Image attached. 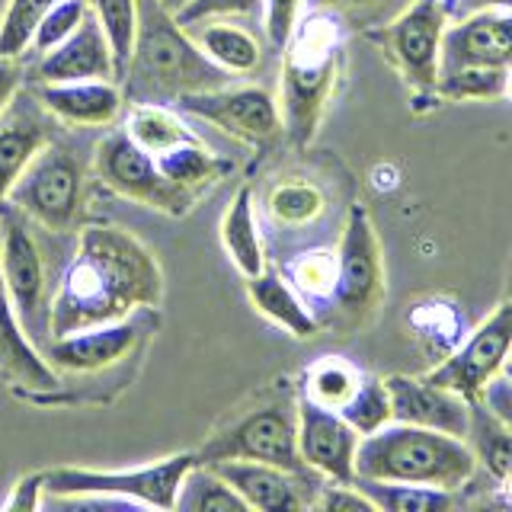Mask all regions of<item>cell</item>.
<instances>
[{
	"mask_svg": "<svg viewBox=\"0 0 512 512\" xmlns=\"http://www.w3.org/2000/svg\"><path fill=\"white\" fill-rule=\"evenodd\" d=\"M160 298L164 272L154 253L116 224H87L48 298V340L157 308Z\"/></svg>",
	"mask_w": 512,
	"mask_h": 512,
	"instance_id": "obj_1",
	"label": "cell"
},
{
	"mask_svg": "<svg viewBox=\"0 0 512 512\" xmlns=\"http://www.w3.org/2000/svg\"><path fill=\"white\" fill-rule=\"evenodd\" d=\"M228 77L173 13L157 0H138V42L122 77L125 103H176L183 93L224 87Z\"/></svg>",
	"mask_w": 512,
	"mask_h": 512,
	"instance_id": "obj_2",
	"label": "cell"
},
{
	"mask_svg": "<svg viewBox=\"0 0 512 512\" xmlns=\"http://www.w3.org/2000/svg\"><path fill=\"white\" fill-rule=\"evenodd\" d=\"M346 26L327 10H311L298 20L295 32L282 45V84L279 116L292 144L304 148L317 135L327 103L340 77Z\"/></svg>",
	"mask_w": 512,
	"mask_h": 512,
	"instance_id": "obj_3",
	"label": "cell"
},
{
	"mask_svg": "<svg viewBox=\"0 0 512 512\" xmlns=\"http://www.w3.org/2000/svg\"><path fill=\"white\" fill-rule=\"evenodd\" d=\"M477 474V458L468 439L439 429L388 423L372 436H362L356 448V477L400 480L458 493Z\"/></svg>",
	"mask_w": 512,
	"mask_h": 512,
	"instance_id": "obj_4",
	"label": "cell"
},
{
	"mask_svg": "<svg viewBox=\"0 0 512 512\" xmlns=\"http://www.w3.org/2000/svg\"><path fill=\"white\" fill-rule=\"evenodd\" d=\"M157 324V308H138L122 320H112V324L87 327L58 336V340H48L42 346V356L61 384H93L112 378L119 388H125V381L135 378L138 362L148 352Z\"/></svg>",
	"mask_w": 512,
	"mask_h": 512,
	"instance_id": "obj_5",
	"label": "cell"
},
{
	"mask_svg": "<svg viewBox=\"0 0 512 512\" xmlns=\"http://www.w3.org/2000/svg\"><path fill=\"white\" fill-rule=\"evenodd\" d=\"M231 458L263 461L295 474H308L311 468L298 452V400L288 394L263 400V404L234 416L231 423H224L196 452L199 464Z\"/></svg>",
	"mask_w": 512,
	"mask_h": 512,
	"instance_id": "obj_6",
	"label": "cell"
},
{
	"mask_svg": "<svg viewBox=\"0 0 512 512\" xmlns=\"http://www.w3.org/2000/svg\"><path fill=\"white\" fill-rule=\"evenodd\" d=\"M7 202L48 234H68L84 205V164L77 151L48 141L13 183Z\"/></svg>",
	"mask_w": 512,
	"mask_h": 512,
	"instance_id": "obj_7",
	"label": "cell"
},
{
	"mask_svg": "<svg viewBox=\"0 0 512 512\" xmlns=\"http://www.w3.org/2000/svg\"><path fill=\"white\" fill-rule=\"evenodd\" d=\"M192 464H196V452H180L132 471L48 468L45 493L68 496V500L71 496H116V500H135L154 509H173L176 493H180V484Z\"/></svg>",
	"mask_w": 512,
	"mask_h": 512,
	"instance_id": "obj_8",
	"label": "cell"
},
{
	"mask_svg": "<svg viewBox=\"0 0 512 512\" xmlns=\"http://www.w3.org/2000/svg\"><path fill=\"white\" fill-rule=\"evenodd\" d=\"M0 272H4L20 327L39 349L48 343V285L45 260L32 221L16 205H0Z\"/></svg>",
	"mask_w": 512,
	"mask_h": 512,
	"instance_id": "obj_9",
	"label": "cell"
},
{
	"mask_svg": "<svg viewBox=\"0 0 512 512\" xmlns=\"http://www.w3.org/2000/svg\"><path fill=\"white\" fill-rule=\"evenodd\" d=\"M448 13L442 0H413L391 23L368 32L416 93H436Z\"/></svg>",
	"mask_w": 512,
	"mask_h": 512,
	"instance_id": "obj_10",
	"label": "cell"
},
{
	"mask_svg": "<svg viewBox=\"0 0 512 512\" xmlns=\"http://www.w3.org/2000/svg\"><path fill=\"white\" fill-rule=\"evenodd\" d=\"M93 170L100 176V183L109 186L116 196L132 199L154 208V212L164 215H186L196 196L176 183H170L164 173H160L154 154L128 138V132H112L100 141L93 157Z\"/></svg>",
	"mask_w": 512,
	"mask_h": 512,
	"instance_id": "obj_11",
	"label": "cell"
},
{
	"mask_svg": "<svg viewBox=\"0 0 512 512\" xmlns=\"http://www.w3.org/2000/svg\"><path fill=\"white\" fill-rule=\"evenodd\" d=\"M381 295H384V269H381L378 237L365 208L352 205L340 250H336V288L330 301L336 304V317L346 327H356L378 308Z\"/></svg>",
	"mask_w": 512,
	"mask_h": 512,
	"instance_id": "obj_12",
	"label": "cell"
},
{
	"mask_svg": "<svg viewBox=\"0 0 512 512\" xmlns=\"http://www.w3.org/2000/svg\"><path fill=\"white\" fill-rule=\"evenodd\" d=\"M176 106L189 112V116L221 128L224 135L253 144V148H269L285 132L279 116V100H272V93L263 87L224 84L215 90H196V93H183Z\"/></svg>",
	"mask_w": 512,
	"mask_h": 512,
	"instance_id": "obj_13",
	"label": "cell"
},
{
	"mask_svg": "<svg viewBox=\"0 0 512 512\" xmlns=\"http://www.w3.org/2000/svg\"><path fill=\"white\" fill-rule=\"evenodd\" d=\"M512 352V298H506L484 324H480L468 343L458 352H452L442 365L432 368L429 375H423L432 384L461 394L468 404L484 397L487 384L503 372V365L509 362Z\"/></svg>",
	"mask_w": 512,
	"mask_h": 512,
	"instance_id": "obj_14",
	"label": "cell"
},
{
	"mask_svg": "<svg viewBox=\"0 0 512 512\" xmlns=\"http://www.w3.org/2000/svg\"><path fill=\"white\" fill-rule=\"evenodd\" d=\"M455 71H512V10H477L455 26H445L439 77Z\"/></svg>",
	"mask_w": 512,
	"mask_h": 512,
	"instance_id": "obj_15",
	"label": "cell"
},
{
	"mask_svg": "<svg viewBox=\"0 0 512 512\" xmlns=\"http://www.w3.org/2000/svg\"><path fill=\"white\" fill-rule=\"evenodd\" d=\"M359 432L340 413L314 404L311 397H298V452L301 461L324 480L352 484L356 480V448Z\"/></svg>",
	"mask_w": 512,
	"mask_h": 512,
	"instance_id": "obj_16",
	"label": "cell"
},
{
	"mask_svg": "<svg viewBox=\"0 0 512 512\" xmlns=\"http://www.w3.org/2000/svg\"><path fill=\"white\" fill-rule=\"evenodd\" d=\"M212 468L240 493L247 509H263V512L308 509L317 500V490L324 487V477L317 471L295 474L263 461L231 458V461H212Z\"/></svg>",
	"mask_w": 512,
	"mask_h": 512,
	"instance_id": "obj_17",
	"label": "cell"
},
{
	"mask_svg": "<svg viewBox=\"0 0 512 512\" xmlns=\"http://www.w3.org/2000/svg\"><path fill=\"white\" fill-rule=\"evenodd\" d=\"M0 378H4L13 394L32 400V404H48L61 388V381L48 368L42 349L20 327L4 272H0Z\"/></svg>",
	"mask_w": 512,
	"mask_h": 512,
	"instance_id": "obj_18",
	"label": "cell"
},
{
	"mask_svg": "<svg viewBox=\"0 0 512 512\" xmlns=\"http://www.w3.org/2000/svg\"><path fill=\"white\" fill-rule=\"evenodd\" d=\"M384 384H388L391 413L397 423L439 429L458 439L468 436L471 404L461 394L442 388V384H432L426 378H407V375H394Z\"/></svg>",
	"mask_w": 512,
	"mask_h": 512,
	"instance_id": "obj_19",
	"label": "cell"
},
{
	"mask_svg": "<svg viewBox=\"0 0 512 512\" xmlns=\"http://www.w3.org/2000/svg\"><path fill=\"white\" fill-rule=\"evenodd\" d=\"M39 84H71V80H116L112 71V52L103 36L100 23H96L93 10L87 20L80 23L68 39L45 52L36 64Z\"/></svg>",
	"mask_w": 512,
	"mask_h": 512,
	"instance_id": "obj_20",
	"label": "cell"
},
{
	"mask_svg": "<svg viewBox=\"0 0 512 512\" xmlns=\"http://www.w3.org/2000/svg\"><path fill=\"white\" fill-rule=\"evenodd\" d=\"M39 103L48 116H55L61 125L74 128H100L112 125L125 103L122 87L116 80H71V84H39L36 87Z\"/></svg>",
	"mask_w": 512,
	"mask_h": 512,
	"instance_id": "obj_21",
	"label": "cell"
},
{
	"mask_svg": "<svg viewBox=\"0 0 512 512\" xmlns=\"http://www.w3.org/2000/svg\"><path fill=\"white\" fill-rule=\"evenodd\" d=\"M42 112V103H10L0 116V205L7 202V192L32 164V157L52 141V128Z\"/></svg>",
	"mask_w": 512,
	"mask_h": 512,
	"instance_id": "obj_22",
	"label": "cell"
},
{
	"mask_svg": "<svg viewBox=\"0 0 512 512\" xmlns=\"http://www.w3.org/2000/svg\"><path fill=\"white\" fill-rule=\"evenodd\" d=\"M464 439L474 448L477 464H484V471L496 490V500L503 506H512V429L484 404V400H474L471 426Z\"/></svg>",
	"mask_w": 512,
	"mask_h": 512,
	"instance_id": "obj_23",
	"label": "cell"
},
{
	"mask_svg": "<svg viewBox=\"0 0 512 512\" xmlns=\"http://www.w3.org/2000/svg\"><path fill=\"white\" fill-rule=\"evenodd\" d=\"M247 292L253 308L263 317H269L272 324H279L282 330H288L298 340H311V336L320 330L317 317L308 311V304L298 298V292L292 288L282 272L276 269H263L256 276L247 279Z\"/></svg>",
	"mask_w": 512,
	"mask_h": 512,
	"instance_id": "obj_24",
	"label": "cell"
},
{
	"mask_svg": "<svg viewBox=\"0 0 512 512\" xmlns=\"http://www.w3.org/2000/svg\"><path fill=\"white\" fill-rule=\"evenodd\" d=\"M221 244L244 279L266 269L263 240H260V231H256V218H253V189L250 186H240L234 192L228 212L221 218Z\"/></svg>",
	"mask_w": 512,
	"mask_h": 512,
	"instance_id": "obj_25",
	"label": "cell"
},
{
	"mask_svg": "<svg viewBox=\"0 0 512 512\" xmlns=\"http://www.w3.org/2000/svg\"><path fill=\"white\" fill-rule=\"evenodd\" d=\"M157 167L160 173L167 176L170 183H176L180 189L192 192V196H202V192L224 180L231 170H234V160L228 157H218L215 151H208L202 141H192V144H176V148L157 154Z\"/></svg>",
	"mask_w": 512,
	"mask_h": 512,
	"instance_id": "obj_26",
	"label": "cell"
},
{
	"mask_svg": "<svg viewBox=\"0 0 512 512\" xmlns=\"http://www.w3.org/2000/svg\"><path fill=\"white\" fill-rule=\"evenodd\" d=\"M189 32L196 36V45L202 52L228 74H250V71H256V64L263 58V48L256 42L253 32L240 29L234 23L205 20L199 26H192Z\"/></svg>",
	"mask_w": 512,
	"mask_h": 512,
	"instance_id": "obj_27",
	"label": "cell"
},
{
	"mask_svg": "<svg viewBox=\"0 0 512 512\" xmlns=\"http://www.w3.org/2000/svg\"><path fill=\"white\" fill-rule=\"evenodd\" d=\"M125 132L138 144V148H144L154 157L176 148V144L199 141L164 103H132L128 106Z\"/></svg>",
	"mask_w": 512,
	"mask_h": 512,
	"instance_id": "obj_28",
	"label": "cell"
},
{
	"mask_svg": "<svg viewBox=\"0 0 512 512\" xmlns=\"http://www.w3.org/2000/svg\"><path fill=\"white\" fill-rule=\"evenodd\" d=\"M352 484L381 512H442L455 506V493L439 487L400 484V480H372V477H356Z\"/></svg>",
	"mask_w": 512,
	"mask_h": 512,
	"instance_id": "obj_29",
	"label": "cell"
},
{
	"mask_svg": "<svg viewBox=\"0 0 512 512\" xmlns=\"http://www.w3.org/2000/svg\"><path fill=\"white\" fill-rule=\"evenodd\" d=\"M173 509H180V512H244L247 503L240 500V493L212 468V464L196 461L183 477Z\"/></svg>",
	"mask_w": 512,
	"mask_h": 512,
	"instance_id": "obj_30",
	"label": "cell"
},
{
	"mask_svg": "<svg viewBox=\"0 0 512 512\" xmlns=\"http://www.w3.org/2000/svg\"><path fill=\"white\" fill-rule=\"evenodd\" d=\"M93 13L109 42L112 71H116V80L122 84L138 42V0H93Z\"/></svg>",
	"mask_w": 512,
	"mask_h": 512,
	"instance_id": "obj_31",
	"label": "cell"
},
{
	"mask_svg": "<svg viewBox=\"0 0 512 512\" xmlns=\"http://www.w3.org/2000/svg\"><path fill=\"white\" fill-rule=\"evenodd\" d=\"M266 212L279 228H308L327 212V196L308 180H288L269 192Z\"/></svg>",
	"mask_w": 512,
	"mask_h": 512,
	"instance_id": "obj_32",
	"label": "cell"
},
{
	"mask_svg": "<svg viewBox=\"0 0 512 512\" xmlns=\"http://www.w3.org/2000/svg\"><path fill=\"white\" fill-rule=\"evenodd\" d=\"M362 372L356 365H349L340 356H327L308 368L304 375V397H311L314 404L327 407V410H343L346 400L356 394V388L362 384Z\"/></svg>",
	"mask_w": 512,
	"mask_h": 512,
	"instance_id": "obj_33",
	"label": "cell"
},
{
	"mask_svg": "<svg viewBox=\"0 0 512 512\" xmlns=\"http://www.w3.org/2000/svg\"><path fill=\"white\" fill-rule=\"evenodd\" d=\"M336 413H340L359 436H372V432H378L381 426H388L394 420L388 384L378 378H362L356 394H352L343 404V410H336Z\"/></svg>",
	"mask_w": 512,
	"mask_h": 512,
	"instance_id": "obj_34",
	"label": "cell"
},
{
	"mask_svg": "<svg viewBox=\"0 0 512 512\" xmlns=\"http://www.w3.org/2000/svg\"><path fill=\"white\" fill-rule=\"evenodd\" d=\"M55 4L58 0H7V10L0 16V55L23 58L32 42V32Z\"/></svg>",
	"mask_w": 512,
	"mask_h": 512,
	"instance_id": "obj_35",
	"label": "cell"
},
{
	"mask_svg": "<svg viewBox=\"0 0 512 512\" xmlns=\"http://www.w3.org/2000/svg\"><path fill=\"white\" fill-rule=\"evenodd\" d=\"M288 282L311 301H330L336 288V253L308 250L288 263Z\"/></svg>",
	"mask_w": 512,
	"mask_h": 512,
	"instance_id": "obj_36",
	"label": "cell"
},
{
	"mask_svg": "<svg viewBox=\"0 0 512 512\" xmlns=\"http://www.w3.org/2000/svg\"><path fill=\"white\" fill-rule=\"evenodd\" d=\"M311 4H314V10L333 13L336 20L349 29L372 32L404 13L413 0H311Z\"/></svg>",
	"mask_w": 512,
	"mask_h": 512,
	"instance_id": "obj_37",
	"label": "cell"
},
{
	"mask_svg": "<svg viewBox=\"0 0 512 512\" xmlns=\"http://www.w3.org/2000/svg\"><path fill=\"white\" fill-rule=\"evenodd\" d=\"M90 13V0H58V4L42 16V23L32 32L29 48L32 52H52L55 45H61L71 32L87 20Z\"/></svg>",
	"mask_w": 512,
	"mask_h": 512,
	"instance_id": "obj_38",
	"label": "cell"
},
{
	"mask_svg": "<svg viewBox=\"0 0 512 512\" xmlns=\"http://www.w3.org/2000/svg\"><path fill=\"white\" fill-rule=\"evenodd\" d=\"M173 16L183 29H192L205 20H224V16L263 20V0H189V4Z\"/></svg>",
	"mask_w": 512,
	"mask_h": 512,
	"instance_id": "obj_39",
	"label": "cell"
},
{
	"mask_svg": "<svg viewBox=\"0 0 512 512\" xmlns=\"http://www.w3.org/2000/svg\"><path fill=\"white\" fill-rule=\"evenodd\" d=\"M301 10H304V0H263V29L276 52H282V45L295 32Z\"/></svg>",
	"mask_w": 512,
	"mask_h": 512,
	"instance_id": "obj_40",
	"label": "cell"
},
{
	"mask_svg": "<svg viewBox=\"0 0 512 512\" xmlns=\"http://www.w3.org/2000/svg\"><path fill=\"white\" fill-rule=\"evenodd\" d=\"M314 509H330V512H375L372 500L356 487V484H324L317 490Z\"/></svg>",
	"mask_w": 512,
	"mask_h": 512,
	"instance_id": "obj_41",
	"label": "cell"
},
{
	"mask_svg": "<svg viewBox=\"0 0 512 512\" xmlns=\"http://www.w3.org/2000/svg\"><path fill=\"white\" fill-rule=\"evenodd\" d=\"M42 496H45V471H32L13 484L4 509L7 512H13V509L16 512H36V509H42Z\"/></svg>",
	"mask_w": 512,
	"mask_h": 512,
	"instance_id": "obj_42",
	"label": "cell"
},
{
	"mask_svg": "<svg viewBox=\"0 0 512 512\" xmlns=\"http://www.w3.org/2000/svg\"><path fill=\"white\" fill-rule=\"evenodd\" d=\"M480 400H484V404L512 429V381H509L503 372L487 384V388H484V397H480Z\"/></svg>",
	"mask_w": 512,
	"mask_h": 512,
	"instance_id": "obj_43",
	"label": "cell"
},
{
	"mask_svg": "<svg viewBox=\"0 0 512 512\" xmlns=\"http://www.w3.org/2000/svg\"><path fill=\"white\" fill-rule=\"evenodd\" d=\"M20 87H23V61L0 55V116L13 103V96L20 93Z\"/></svg>",
	"mask_w": 512,
	"mask_h": 512,
	"instance_id": "obj_44",
	"label": "cell"
},
{
	"mask_svg": "<svg viewBox=\"0 0 512 512\" xmlns=\"http://www.w3.org/2000/svg\"><path fill=\"white\" fill-rule=\"evenodd\" d=\"M157 4L164 7L167 13H180V10H183V7L189 4V0H157Z\"/></svg>",
	"mask_w": 512,
	"mask_h": 512,
	"instance_id": "obj_45",
	"label": "cell"
},
{
	"mask_svg": "<svg viewBox=\"0 0 512 512\" xmlns=\"http://www.w3.org/2000/svg\"><path fill=\"white\" fill-rule=\"evenodd\" d=\"M503 375H506V378H509V381H512V359H509V362H506V365H503Z\"/></svg>",
	"mask_w": 512,
	"mask_h": 512,
	"instance_id": "obj_46",
	"label": "cell"
},
{
	"mask_svg": "<svg viewBox=\"0 0 512 512\" xmlns=\"http://www.w3.org/2000/svg\"><path fill=\"white\" fill-rule=\"evenodd\" d=\"M509 359H512V352H509Z\"/></svg>",
	"mask_w": 512,
	"mask_h": 512,
	"instance_id": "obj_47",
	"label": "cell"
}]
</instances>
